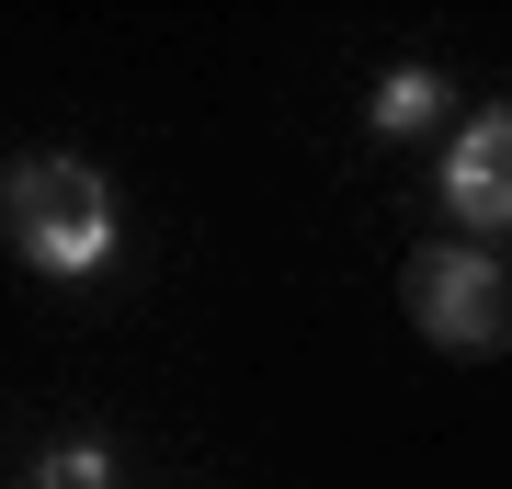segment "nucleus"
<instances>
[{
  "instance_id": "nucleus-4",
  "label": "nucleus",
  "mask_w": 512,
  "mask_h": 489,
  "mask_svg": "<svg viewBox=\"0 0 512 489\" xmlns=\"http://www.w3.org/2000/svg\"><path fill=\"white\" fill-rule=\"evenodd\" d=\"M433 114H444V80L433 69H387L376 80V137H421Z\"/></svg>"
},
{
  "instance_id": "nucleus-5",
  "label": "nucleus",
  "mask_w": 512,
  "mask_h": 489,
  "mask_svg": "<svg viewBox=\"0 0 512 489\" xmlns=\"http://www.w3.org/2000/svg\"><path fill=\"white\" fill-rule=\"evenodd\" d=\"M35 489H114V455L103 444H57L46 467H35Z\"/></svg>"
},
{
  "instance_id": "nucleus-2",
  "label": "nucleus",
  "mask_w": 512,
  "mask_h": 489,
  "mask_svg": "<svg viewBox=\"0 0 512 489\" xmlns=\"http://www.w3.org/2000/svg\"><path fill=\"white\" fill-rule=\"evenodd\" d=\"M399 296H410L421 342H444V353H501V330H512L501 262H490V251H467V239H444V251H410Z\"/></svg>"
},
{
  "instance_id": "nucleus-3",
  "label": "nucleus",
  "mask_w": 512,
  "mask_h": 489,
  "mask_svg": "<svg viewBox=\"0 0 512 489\" xmlns=\"http://www.w3.org/2000/svg\"><path fill=\"white\" fill-rule=\"evenodd\" d=\"M444 205H456V228H467V251H490V228H512V114H467V137H456V160H444Z\"/></svg>"
},
{
  "instance_id": "nucleus-1",
  "label": "nucleus",
  "mask_w": 512,
  "mask_h": 489,
  "mask_svg": "<svg viewBox=\"0 0 512 489\" xmlns=\"http://www.w3.org/2000/svg\"><path fill=\"white\" fill-rule=\"evenodd\" d=\"M0 228L23 239V262L57 273V285H80V273L114 262V182L92 160H23L12 182H0Z\"/></svg>"
}]
</instances>
